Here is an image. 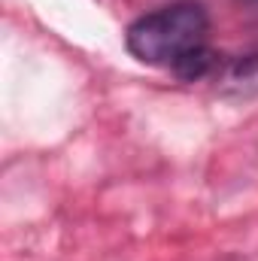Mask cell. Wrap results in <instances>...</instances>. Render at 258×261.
Here are the masks:
<instances>
[{
	"instance_id": "cell-2",
	"label": "cell",
	"mask_w": 258,
	"mask_h": 261,
	"mask_svg": "<svg viewBox=\"0 0 258 261\" xmlns=\"http://www.w3.org/2000/svg\"><path fill=\"white\" fill-rule=\"evenodd\" d=\"M219 91L231 97H255L258 94V55L234 58L219 67Z\"/></svg>"
},
{
	"instance_id": "cell-1",
	"label": "cell",
	"mask_w": 258,
	"mask_h": 261,
	"mask_svg": "<svg viewBox=\"0 0 258 261\" xmlns=\"http://www.w3.org/2000/svg\"><path fill=\"white\" fill-rule=\"evenodd\" d=\"M210 15L197 0H176L155 12L140 15L125 34L128 52L149 67H167L183 79H203L216 70L207 49Z\"/></svg>"
},
{
	"instance_id": "cell-3",
	"label": "cell",
	"mask_w": 258,
	"mask_h": 261,
	"mask_svg": "<svg viewBox=\"0 0 258 261\" xmlns=\"http://www.w3.org/2000/svg\"><path fill=\"white\" fill-rule=\"evenodd\" d=\"M246 3H258V0H246Z\"/></svg>"
}]
</instances>
